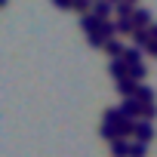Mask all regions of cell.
<instances>
[{
    "label": "cell",
    "instance_id": "obj_4",
    "mask_svg": "<svg viewBox=\"0 0 157 157\" xmlns=\"http://www.w3.org/2000/svg\"><path fill=\"white\" fill-rule=\"evenodd\" d=\"M139 86H142V83H136L132 77H126V80L117 83V93H120V99H136V96H139Z\"/></svg>",
    "mask_w": 157,
    "mask_h": 157
},
{
    "label": "cell",
    "instance_id": "obj_8",
    "mask_svg": "<svg viewBox=\"0 0 157 157\" xmlns=\"http://www.w3.org/2000/svg\"><path fill=\"white\" fill-rule=\"evenodd\" d=\"M111 13H114V3H111V0H96V3H93V16L108 19Z\"/></svg>",
    "mask_w": 157,
    "mask_h": 157
},
{
    "label": "cell",
    "instance_id": "obj_7",
    "mask_svg": "<svg viewBox=\"0 0 157 157\" xmlns=\"http://www.w3.org/2000/svg\"><path fill=\"white\" fill-rule=\"evenodd\" d=\"M105 52H108L111 59H123V56H126V43H120V40L114 37V40L105 43Z\"/></svg>",
    "mask_w": 157,
    "mask_h": 157
},
{
    "label": "cell",
    "instance_id": "obj_17",
    "mask_svg": "<svg viewBox=\"0 0 157 157\" xmlns=\"http://www.w3.org/2000/svg\"><path fill=\"white\" fill-rule=\"evenodd\" d=\"M157 117V105H145V111H142V120H154Z\"/></svg>",
    "mask_w": 157,
    "mask_h": 157
},
{
    "label": "cell",
    "instance_id": "obj_12",
    "mask_svg": "<svg viewBox=\"0 0 157 157\" xmlns=\"http://www.w3.org/2000/svg\"><path fill=\"white\" fill-rule=\"evenodd\" d=\"M142 52H145L142 46H126V56H123V59H126L129 65H139V62H142Z\"/></svg>",
    "mask_w": 157,
    "mask_h": 157
},
{
    "label": "cell",
    "instance_id": "obj_5",
    "mask_svg": "<svg viewBox=\"0 0 157 157\" xmlns=\"http://www.w3.org/2000/svg\"><path fill=\"white\" fill-rule=\"evenodd\" d=\"M154 139V126H151V120H139L136 123V142H151Z\"/></svg>",
    "mask_w": 157,
    "mask_h": 157
},
{
    "label": "cell",
    "instance_id": "obj_14",
    "mask_svg": "<svg viewBox=\"0 0 157 157\" xmlns=\"http://www.w3.org/2000/svg\"><path fill=\"white\" fill-rule=\"evenodd\" d=\"M139 99H142L145 105H154V99H157V96H154V90H151V86H145V83H142V86H139Z\"/></svg>",
    "mask_w": 157,
    "mask_h": 157
},
{
    "label": "cell",
    "instance_id": "obj_6",
    "mask_svg": "<svg viewBox=\"0 0 157 157\" xmlns=\"http://www.w3.org/2000/svg\"><path fill=\"white\" fill-rule=\"evenodd\" d=\"M132 22H136V31L142 28V31H148L154 22H151V13L145 10V6H136V16H132Z\"/></svg>",
    "mask_w": 157,
    "mask_h": 157
},
{
    "label": "cell",
    "instance_id": "obj_13",
    "mask_svg": "<svg viewBox=\"0 0 157 157\" xmlns=\"http://www.w3.org/2000/svg\"><path fill=\"white\" fill-rule=\"evenodd\" d=\"M117 34H136V22L132 19H117Z\"/></svg>",
    "mask_w": 157,
    "mask_h": 157
},
{
    "label": "cell",
    "instance_id": "obj_11",
    "mask_svg": "<svg viewBox=\"0 0 157 157\" xmlns=\"http://www.w3.org/2000/svg\"><path fill=\"white\" fill-rule=\"evenodd\" d=\"M145 74H148L145 62H139V65H129V77H132L136 83H142V80H145Z\"/></svg>",
    "mask_w": 157,
    "mask_h": 157
},
{
    "label": "cell",
    "instance_id": "obj_18",
    "mask_svg": "<svg viewBox=\"0 0 157 157\" xmlns=\"http://www.w3.org/2000/svg\"><path fill=\"white\" fill-rule=\"evenodd\" d=\"M59 10H74V0H52Z\"/></svg>",
    "mask_w": 157,
    "mask_h": 157
},
{
    "label": "cell",
    "instance_id": "obj_1",
    "mask_svg": "<svg viewBox=\"0 0 157 157\" xmlns=\"http://www.w3.org/2000/svg\"><path fill=\"white\" fill-rule=\"evenodd\" d=\"M120 111L129 117V120H142V111H145V102L136 96V99H120Z\"/></svg>",
    "mask_w": 157,
    "mask_h": 157
},
{
    "label": "cell",
    "instance_id": "obj_10",
    "mask_svg": "<svg viewBox=\"0 0 157 157\" xmlns=\"http://www.w3.org/2000/svg\"><path fill=\"white\" fill-rule=\"evenodd\" d=\"M123 117H126V114L120 111V105H117V108H105V111H102V120H105V123H120Z\"/></svg>",
    "mask_w": 157,
    "mask_h": 157
},
{
    "label": "cell",
    "instance_id": "obj_16",
    "mask_svg": "<svg viewBox=\"0 0 157 157\" xmlns=\"http://www.w3.org/2000/svg\"><path fill=\"white\" fill-rule=\"evenodd\" d=\"M129 145H132L129 157H145V154H148V145H145V142H129Z\"/></svg>",
    "mask_w": 157,
    "mask_h": 157
},
{
    "label": "cell",
    "instance_id": "obj_15",
    "mask_svg": "<svg viewBox=\"0 0 157 157\" xmlns=\"http://www.w3.org/2000/svg\"><path fill=\"white\" fill-rule=\"evenodd\" d=\"M99 132H102V139L117 142V126H114V123H102V129H99Z\"/></svg>",
    "mask_w": 157,
    "mask_h": 157
},
{
    "label": "cell",
    "instance_id": "obj_2",
    "mask_svg": "<svg viewBox=\"0 0 157 157\" xmlns=\"http://www.w3.org/2000/svg\"><path fill=\"white\" fill-rule=\"evenodd\" d=\"M108 71H111V77H114V80L120 83V80H126V77H129V62H126V59H111Z\"/></svg>",
    "mask_w": 157,
    "mask_h": 157
},
{
    "label": "cell",
    "instance_id": "obj_3",
    "mask_svg": "<svg viewBox=\"0 0 157 157\" xmlns=\"http://www.w3.org/2000/svg\"><path fill=\"white\" fill-rule=\"evenodd\" d=\"M102 22L105 19H99V16H80V28L86 31V37H93V34H102Z\"/></svg>",
    "mask_w": 157,
    "mask_h": 157
},
{
    "label": "cell",
    "instance_id": "obj_19",
    "mask_svg": "<svg viewBox=\"0 0 157 157\" xmlns=\"http://www.w3.org/2000/svg\"><path fill=\"white\" fill-rule=\"evenodd\" d=\"M129 3H132V6H136V3H139V0H129Z\"/></svg>",
    "mask_w": 157,
    "mask_h": 157
},
{
    "label": "cell",
    "instance_id": "obj_9",
    "mask_svg": "<svg viewBox=\"0 0 157 157\" xmlns=\"http://www.w3.org/2000/svg\"><path fill=\"white\" fill-rule=\"evenodd\" d=\"M129 151H132V145H129L126 139H117V142H111V157H129Z\"/></svg>",
    "mask_w": 157,
    "mask_h": 157
},
{
    "label": "cell",
    "instance_id": "obj_20",
    "mask_svg": "<svg viewBox=\"0 0 157 157\" xmlns=\"http://www.w3.org/2000/svg\"><path fill=\"white\" fill-rule=\"evenodd\" d=\"M93 3H96V0H93Z\"/></svg>",
    "mask_w": 157,
    "mask_h": 157
}]
</instances>
